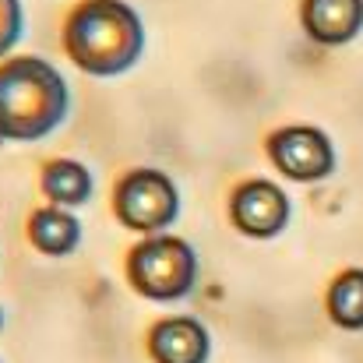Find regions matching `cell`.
Segmentation results:
<instances>
[{
    "label": "cell",
    "mask_w": 363,
    "mask_h": 363,
    "mask_svg": "<svg viewBox=\"0 0 363 363\" xmlns=\"http://www.w3.org/2000/svg\"><path fill=\"white\" fill-rule=\"evenodd\" d=\"M64 50L78 71L117 78L145 53V21L127 0H82L64 21Z\"/></svg>",
    "instance_id": "obj_1"
},
{
    "label": "cell",
    "mask_w": 363,
    "mask_h": 363,
    "mask_svg": "<svg viewBox=\"0 0 363 363\" xmlns=\"http://www.w3.org/2000/svg\"><path fill=\"white\" fill-rule=\"evenodd\" d=\"M300 21L321 46L353 43L363 32V0H300Z\"/></svg>",
    "instance_id": "obj_8"
},
{
    "label": "cell",
    "mask_w": 363,
    "mask_h": 363,
    "mask_svg": "<svg viewBox=\"0 0 363 363\" xmlns=\"http://www.w3.org/2000/svg\"><path fill=\"white\" fill-rule=\"evenodd\" d=\"M39 187H43L50 205H57V208H82L96 194V177L78 159H50L43 166Z\"/></svg>",
    "instance_id": "obj_10"
},
{
    "label": "cell",
    "mask_w": 363,
    "mask_h": 363,
    "mask_svg": "<svg viewBox=\"0 0 363 363\" xmlns=\"http://www.w3.org/2000/svg\"><path fill=\"white\" fill-rule=\"evenodd\" d=\"M0 328H4V311H0Z\"/></svg>",
    "instance_id": "obj_13"
},
{
    "label": "cell",
    "mask_w": 363,
    "mask_h": 363,
    "mask_svg": "<svg viewBox=\"0 0 363 363\" xmlns=\"http://www.w3.org/2000/svg\"><path fill=\"white\" fill-rule=\"evenodd\" d=\"M25 28V7L21 0H0V57H7Z\"/></svg>",
    "instance_id": "obj_12"
},
{
    "label": "cell",
    "mask_w": 363,
    "mask_h": 363,
    "mask_svg": "<svg viewBox=\"0 0 363 363\" xmlns=\"http://www.w3.org/2000/svg\"><path fill=\"white\" fill-rule=\"evenodd\" d=\"M212 339L194 318H162L148 332V357L155 363H208Z\"/></svg>",
    "instance_id": "obj_7"
},
{
    "label": "cell",
    "mask_w": 363,
    "mask_h": 363,
    "mask_svg": "<svg viewBox=\"0 0 363 363\" xmlns=\"http://www.w3.org/2000/svg\"><path fill=\"white\" fill-rule=\"evenodd\" d=\"M127 279L145 300H184L198 282V254L184 237L173 233L145 237L127 254Z\"/></svg>",
    "instance_id": "obj_3"
},
{
    "label": "cell",
    "mask_w": 363,
    "mask_h": 363,
    "mask_svg": "<svg viewBox=\"0 0 363 363\" xmlns=\"http://www.w3.org/2000/svg\"><path fill=\"white\" fill-rule=\"evenodd\" d=\"M28 243L46 257H67L82 247V223L71 208L43 205L28 216Z\"/></svg>",
    "instance_id": "obj_9"
},
{
    "label": "cell",
    "mask_w": 363,
    "mask_h": 363,
    "mask_svg": "<svg viewBox=\"0 0 363 363\" xmlns=\"http://www.w3.org/2000/svg\"><path fill=\"white\" fill-rule=\"evenodd\" d=\"M268 159L279 173H286L296 184H318L332 177L335 169V145L321 127L311 123H289L268 134Z\"/></svg>",
    "instance_id": "obj_5"
},
{
    "label": "cell",
    "mask_w": 363,
    "mask_h": 363,
    "mask_svg": "<svg viewBox=\"0 0 363 363\" xmlns=\"http://www.w3.org/2000/svg\"><path fill=\"white\" fill-rule=\"evenodd\" d=\"M71 89L43 57L0 64V141H39L67 121Z\"/></svg>",
    "instance_id": "obj_2"
},
{
    "label": "cell",
    "mask_w": 363,
    "mask_h": 363,
    "mask_svg": "<svg viewBox=\"0 0 363 363\" xmlns=\"http://www.w3.org/2000/svg\"><path fill=\"white\" fill-rule=\"evenodd\" d=\"M113 216L123 230L155 237L180 219V191L162 169H127L113 187Z\"/></svg>",
    "instance_id": "obj_4"
},
{
    "label": "cell",
    "mask_w": 363,
    "mask_h": 363,
    "mask_svg": "<svg viewBox=\"0 0 363 363\" xmlns=\"http://www.w3.org/2000/svg\"><path fill=\"white\" fill-rule=\"evenodd\" d=\"M293 208H289V198L279 184L272 180H243L237 184L233 198H230V219L233 226L240 230L243 237H254V240H272L286 230Z\"/></svg>",
    "instance_id": "obj_6"
},
{
    "label": "cell",
    "mask_w": 363,
    "mask_h": 363,
    "mask_svg": "<svg viewBox=\"0 0 363 363\" xmlns=\"http://www.w3.org/2000/svg\"><path fill=\"white\" fill-rule=\"evenodd\" d=\"M328 318L346 332H360L363 328V268H346L332 279V286H328Z\"/></svg>",
    "instance_id": "obj_11"
}]
</instances>
